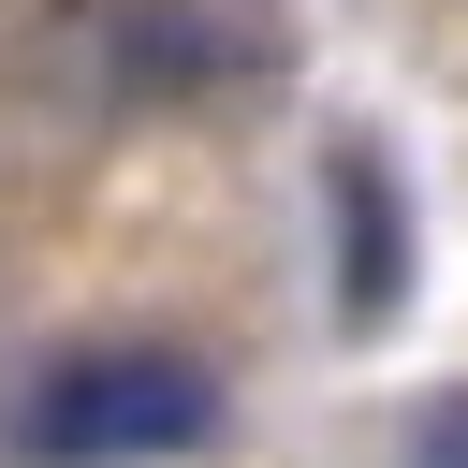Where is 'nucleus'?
<instances>
[{
    "label": "nucleus",
    "mask_w": 468,
    "mask_h": 468,
    "mask_svg": "<svg viewBox=\"0 0 468 468\" xmlns=\"http://www.w3.org/2000/svg\"><path fill=\"white\" fill-rule=\"evenodd\" d=\"M205 439H219V366L176 336H88V351L29 366V395H15L29 468H161Z\"/></svg>",
    "instance_id": "obj_1"
},
{
    "label": "nucleus",
    "mask_w": 468,
    "mask_h": 468,
    "mask_svg": "<svg viewBox=\"0 0 468 468\" xmlns=\"http://www.w3.org/2000/svg\"><path fill=\"white\" fill-rule=\"evenodd\" d=\"M410 468H468V395H439V410H424V439H410Z\"/></svg>",
    "instance_id": "obj_4"
},
{
    "label": "nucleus",
    "mask_w": 468,
    "mask_h": 468,
    "mask_svg": "<svg viewBox=\"0 0 468 468\" xmlns=\"http://www.w3.org/2000/svg\"><path fill=\"white\" fill-rule=\"evenodd\" d=\"M219 58H249V29H234L219 0H117V73H132V88H190V73H219Z\"/></svg>",
    "instance_id": "obj_3"
},
{
    "label": "nucleus",
    "mask_w": 468,
    "mask_h": 468,
    "mask_svg": "<svg viewBox=\"0 0 468 468\" xmlns=\"http://www.w3.org/2000/svg\"><path fill=\"white\" fill-rule=\"evenodd\" d=\"M395 176H380V146H336V307L351 322H380L395 307Z\"/></svg>",
    "instance_id": "obj_2"
}]
</instances>
